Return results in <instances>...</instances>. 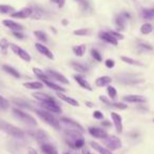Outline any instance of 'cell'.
Masks as SVG:
<instances>
[{
	"label": "cell",
	"mask_w": 154,
	"mask_h": 154,
	"mask_svg": "<svg viewBox=\"0 0 154 154\" xmlns=\"http://www.w3.org/2000/svg\"><path fill=\"white\" fill-rule=\"evenodd\" d=\"M66 141L72 149H82L85 146V138L82 133L77 130H66Z\"/></svg>",
	"instance_id": "obj_1"
},
{
	"label": "cell",
	"mask_w": 154,
	"mask_h": 154,
	"mask_svg": "<svg viewBox=\"0 0 154 154\" xmlns=\"http://www.w3.org/2000/svg\"><path fill=\"white\" fill-rule=\"evenodd\" d=\"M0 130H2L7 134L16 137V138H23L24 136L23 131L20 130L17 127L13 126V125H10L9 122H5V120H0Z\"/></svg>",
	"instance_id": "obj_2"
},
{
	"label": "cell",
	"mask_w": 154,
	"mask_h": 154,
	"mask_svg": "<svg viewBox=\"0 0 154 154\" xmlns=\"http://www.w3.org/2000/svg\"><path fill=\"white\" fill-rule=\"evenodd\" d=\"M36 114L41 118V119L45 120L47 124H49L50 126H52L55 129H59L60 125H59V120L55 117L52 113L48 111H42V110H36Z\"/></svg>",
	"instance_id": "obj_3"
},
{
	"label": "cell",
	"mask_w": 154,
	"mask_h": 154,
	"mask_svg": "<svg viewBox=\"0 0 154 154\" xmlns=\"http://www.w3.org/2000/svg\"><path fill=\"white\" fill-rule=\"evenodd\" d=\"M13 113L18 119H20L21 122H26L28 124L29 126H32V127H36L37 126V122L33 116H31L30 114L26 113V112L21 111L19 109H13Z\"/></svg>",
	"instance_id": "obj_4"
},
{
	"label": "cell",
	"mask_w": 154,
	"mask_h": 154,
	"mask_svg": "<svg viewBox=\"0 0 154 154\" xmlns=\"http://www.w3.org/2000/svg\"><path fill=\"white\" fill-rule=\"evenodd\" d=\"M103 143H105L106 147H107L109 150H111V151L120 149L122 146V140H120L118 137L114 136V135H111V136L108 135L106 138H103Z\"/></svg>",
	"instance_id": "obj_5"
},
{
	"label": "cell",
	"mask_w": 154,
	"mask_h": 154,
	"mask_svg": "<svg viewBox=\"0 0 154 154\" xmlns=\"http://www.w3.org/2000/svg\"><path fill=\"white\" fill-rule=\"evenodd\" d=\"M10 47H11L12 51H13L17 56H19L22 60H24V61H26V62L31 61V56L26 51H24L23 49H21L20 47L16 45L15 43H11V45H10Z\"/></svg>",
	"instance_id": "obj_6"
},
{
	"label": "cell",
	"mask_w": 154,
	"mask_h": 154,
	"mask_svg": "<svg viewBox=\"0 0 154 154\" xmlns=\"http://www.w3.org/2000/svg\"><path fill=\"white\" fill-rule=\"evenodd\" d=\"M60 122H61L63 125H66V127H69V129H71V130H77V131H79V132L84 133L85 130H84V128H82V125H79L77 122L71 119V118L62 117L61 119H60Z\"/></svg>",
	"instance_id": "obj_7"
},
{
	"label": "cell",
	"mask_w": 154,
	"mask_h": 154,
	"mask_svg": "<svg viewBox=\"0 0 154 154\" xmlns=\"http://www.w3.org/2000/svg\"><path fill=\"white\" fill-rule=\"evenodd\" d=\"M33 13V8H24V9L20 10V11L14 12V13L11 14L12 18H18V19H26V18H29L32 16Z\"/></svg>",
	"instance_id": "obj_8"
},
{
	"label": "cell",
	"mask_w": 154,
	"mask_h": 154,
	"mask_svg": "<svg viewBox=\"0 0 154 154\" xmlns=\"http://www.w3.org/2000/svg\"><path fill=\"white\" fill-rule=\"evenodd\" d=\"M45 73H47V74L49 75L50 77H51L52 79L57 80V82H62V84H64V85H69V84H70V82H69V79H66V76H63V75L60 74V73L56 72V71H54V70H47V71H45Z\"/></svg>",
	"instance_id": "obj_9"
},
{
	"label": "cell",
	"mask_w": 154,
	"mask_h": 154,
	"mask_svg": "<svg viewBox=\"0 0 154 154\" xmlns=\"http://www.w3.org/2000/svg\"><path fill=\"white\" fill-rule=\"evenodd\" d=\"M41 107L45 110L53 113H61V109L58 106V103H52V101H41Z\"/></svg>",
	"instance_id": "obj_10"
},
{
	"label": "cell",
	"mask_w": 154,
	"mask_h": 154,
	"mask_svg": "<svg viewBox=\"0 0 154 154\" xmlns=\"http://www.w3.org/2000/svg\"><path fill=\"white\" fill-rule=\"evenodd\" d=\"M99 100H101L103 103H105L106 105L109 106V107L115 108V109L125 110V109L128 108V105H125V103H112V101H110L108 98H106L105 96H99Z\"/></svg>",
	"instance_id": "obj_11"
},
{
	"label": "cell",
	"mask_w": 154,
	"mask_h": 154,
	"mask_svg": "<svg viewBox=\"0 0 154 154\" xmlns=\"http://www.w3.org/2000/svg\"><path fill=\"white\" fill-rule=\"evenodd\" d=\"M89 133H90L92 136L96 137V138H100V139H103L108 136V133L106 132L105 130L99 129V128H94V127L89 128Z\"/></svg>",
	"instance_id": "obj_12"
},
{
	"label": "cell",
	"mask_w": 154,
	"mask_h": 154,
	"mask_svg": "<svg viewBox=\"0 0 154 154\" xmlns=\"http://www.w3.org/2000/svg\"><path fill=\"white\" fill-rule=\"evenodd\" d=\"M98 36H99V38H100L101 40L106 41V42H108V43H111V45H118V40L114 38V37L112 36L109 32H100Z\"/></svg>",
	"instance_id": "obj_13"
},
{
	"label": "cell",
	"mask_w": 154,
	"mask_h": 154,
	"mask_svg": "<svg viewBox=\"0 0 154 154\" xmlns=\"http://www.w3.org/2000/svg\"><path fill=\"white\" fill-rule=\"evenodd\" d=\"M2 24L7 28H9L10 30L12 31H22L23 30V26H21L20 23L18 22H15L13 20H10V19H5L2 21Z\"/></svg>",
	"instance_id": "obj_14"
},
{
	"label": "cell",
	"mask_w": 154,
	"mask_h": 154,
	"mask_svg": "<svg viewBox=\"0 0 154 154\" xmlns=\"http://www.w3.org/2000/svg\"><path fill=\"white\" fill-rule=\"evenodd\" d=\"M124 100L127 103H145L147 101L146 97L141 95H128L124 97Z\"/></svg>",
	"instance_id": "obj_15"
},
{
	"label": "cell",
	"mask_w": 154,
	"mask_h": 154,
	"mask_svg": "<svg viewBox=\"0 0 154 154\" xmlns=\"http://www.w3.org/2000/svg\"><path fill=\"white\" fill-rule=\"evenodd\" d=\"M111 117H112V119H113L114 125H115L116 131H117L118 133H122V116H120L119 114L113 112V113H111Z\"/></svg>",
	"instance_id": "obj_16"
},
{
	"label": "cell",
	"mask_w": 154,
	"mask_h": 154,
	"mask_svg": "<svg viewBox=\"0 0 154 154\" xmlns=\"http://www.w3.org/2000/svg\"><path fill=\"white\" fill-rule=\"evenodd\" d=\"M35 47H36V49L38 50V52L40 54H42V55H45V57H48L49 59H54V55L53 53H52L51 51H50L49 49H48L45 45H41V43H35Z\"/></svg>",
	"instance_id": "obj_17"
},
{
	"label": "cell",
	"mask_w": 154,
	"mask_h": 154,
	"mask_svg": "<svg viewBox=\"0 0 154 154\" xmlns=\"http://www.w3.org/2000/svg\"><path fill=\"white\" fill-rule=\"evenodd\" d=\"M74 79L76 80L77 84L79 85V86L82 87V88L86 89V90H88V91H92V88H91L90 84H89V82H87V80L85 79V78L82 76H80V75H75V76H74Z\"/></svg>",
	"instance_id": "obj_18"
},
{
	"label": "cell",
	"mask_w": 154,
	"mask_h": 154,
	"mask_svg": "<svg viewBox=\"0 0 154 154\" xmlns=\"http://www.w3.org/2000/svg\"><path fill=\"white\" fill-rule=\"evenodd\" d=\"M30 134L32 135L34 138H36L37 140L39 141H42V140H45V139H48V134L45 132V131L42 130H34V131H31Z\"/></svg>",
	"instance_id": "obj_19"
},
{
	"label": "cell",
	"mask_w": 154,
	"mask_h": 154,
	"mask_svg": "<svg viewBox=\"0 0 154 154\" xmlns=\"http://www.w3.org/2000/svg\"><path fill=\"white\" fill-rule=\"evenodd\" d=\"M33 96L36 99H38L39 101H52V103H57L55 99L52 96H49L48 94H45V93H40V92H36L33 94Z\"/></svg>",
	"instance_id": "obj_20"
},
{
	"label": "cell",
	"mask_w": 154,
	"mask_h": 154,
	"mask_svg": "<svg viewBox=\"0 0 154 154\" xmlns=\"http://www.w3.org/2000/svg\"><path fill=\"white\" fill-rule=\"evenodd\" d=\"M40 149L43 154H58L56 148L50 143H42L40 146Z\"/></svg>",
	"instance_id": "obj_21"
},
{
	"label": "cell",
	"mask_w": 154,
	"mask_h": 154,
	"mask_svg": "<svg viewBox=\"0 0 154 154\" xmlns=\"http://www.w3.org/2000/svg\"><path fill=\"white\" fill-rule=\"evenodd\" d=\"M57 96L59 97L60 99H62L63 101H66V103H68L69 105L73 106V107H78L79 106V103H78V101L75 100V99L71 98V97L66 96V95L62 94V92H57Z\"/></svg>",
	"instance_id": "obj_22"
},
{
	"label": "cell",
	"mask_w": 154,
	"mask_h": 154,
	"mask_svg": "<svg viewBox=\"0 0 154 154\" xmlns=\"http://www.w3.org/2000/svg\"><path fill=\"white\" fill-rule=\"evenodd\" d=\"M112 82V78L109 76H101V77H98L96 80H95V85L97 87H105V86H108L109 84Z\"/></svg>",
	"instance_id": "obj_23"
},
{
	"label": "cell",
	"mask_w": 154,
	"mask_h": 154,
	"mask_svg": "<svg viewBox=\"0 0 154 154\" xmlns=\"http://www.w3.org/2000/svg\"><path fill=\"white\" fill-rule=\"evenodd\" d=\"M90 145H91V147L94 148V149L96 150V151L98 152V153H100V154H113L111 151H110L109 149H106V148L101 147V146L99 145V143H95V141H91Z\"/></svg>",
	"instance_id": "obj_24"
},
{
	"label": "cell",
	"mask_w": 154,
	"mask_h": 154,
	"mask_svg": "<svg viewBox=\"0 0 154 154\" xmlns=\"http://www.w3.org/2000/svg\"><path fill=\"white\" fill-rule=\"evenodd\" d=\"M23 86L26 89H30V90H40L43 88V84L39 82H24Z\"/></svg>",
	"instance_id": "obj_25"
},
{
	"label": "cell",
	"mask_w": 154,
	"mask_h": 154,
	"mask_svg": "<svg viewBox=\"0 0 154 154\" xmlns=\"http://www.w3.org/2000/svg\"><path fill=\"white\" fill-rule=\"evenodd\" d=\"M126 21H127V19L122 15V14H120V15H118V16H116L115 23H116V26H117L118 31H124L125 30V26H126Z\"/></svg>",
	"instance_id": "obj_26"
},
{
	"label": "cell",
	"mask_w": 154,
	"mask_h": 154,
	"mask_svg": "<svg viewBox=\"0 0 154 154\" xmlns=\"http://www.w3.org/2000/svg\"><path fill=\"white\" fill-rule=\"evenodd\" d=\"M43 15H45V11H43L41 8L39 7H35L33 8V13H32V16H31V18L32 19H41V18L43 17Z\"/></svg>",
	"instance_id": "obj_27"
},
{
	"label": "cell",
	"mask_w": 154,
	"mask_h": 154,
	"mask_svg": "<svg viewBox=\"0 0 154 154\" xmlns=\"http://www.w3.org/2000/svg\"><path fill=\"white\" fill-rule=\"evenodd\" d=\"M3 71H5V73H8V74L12 75L13 77H15V78H19L20 77V74L19 72H18L17 70H15V69L13 68V66H8V64H5V66H2Z\"/></svg>",
	"instance_id": "obj_28"
},
{
	"label": "cell",
	"mask_w": 154,
	"mask_h": 154,
	"mask_svg": "<svg viewBox=\"0 0 154 154\" xmlns=\"http://www.w3.org/2000/svg\"><path fill=\"white\" fill-rule=\"evenodd\" d=\"M86 50H87L86 45H76V47L73 48V52H74L75 55L78 56V57H82V56H84V54L86 53Z\"/></svg>",
	"instance_id": "obj_29"
},
{
	"label": "cell",
	"mask_w": 154,
	"mask_h": 154,
	"mask_svg": "<svg viewBox=\"0 0 154 154\" xmlns=\"http://www.w3.org/2000/svg\"><path fill=\"white\" fill-rule=\"evenodd\" d=\"M141 15L147 20L154 19V8L153 9H143L141 11Z\"/></svg>",
	"instance_id": "obj_30"
},
{
	"label": "cell",
	"mask_w": 154,
	"mask_h": 154,
	"mask_svg": "<svg viewBox=\"0 0 154 154\" xmlns=\"http://www.w3.org/2000/svg\"><path fill=\"white\" fill-rule=\"evenodd\" d=\"M33 72H34V74L36 75L37 77H38L39 79H41L42 82H45V80H50V78L47 76V75L43 73V71H41L40 69L38 68H34L33 69Z\"/></svg>",
	"instance_id": "obj_31"
},
{
	"label": "cell",
	"mask_w": 154,
	"mask_h": 154,
	"mask_svg": "<svg viewBox=\"0 0 154 154\" xmlns=\"http://www.w3.org/2000/svg\"><path fill=\"white\" fill-rule=\"evenodd\" d=\"M153 31V26L151 23H143L140 26V33L143 35H148Z\"/></svg>",
	"instance_id": "obj_32"
},
{
	"label": "cell",
	"mask_w": 154,
	"mask_h": 154,
	"mask_svg": "<svg viewBox=\"0 0 154 154\" xmlns=\"http://www.w3.org/2000/svg\"><path fill=\"white\" fill-rule=\"evenodd\" d=\"M45 85H47L49 88H51V89H53V90H55V91H57V92H64L66 91V89L64 88H61V87H59V86H57L56 84H54V82H52L51 80H45V82H43Z\"/></svg>",
	"instance_id": "obj_33"
},
{
	"label": "cell",
	"mask_w": 154,
	"mask_h": 154,
	"mask_svg": "<svg viewBox=\"0 0 154 154\" xmlns=\"http://www.w3.org/2000/svg\"><path fill=\"white\" fill-rule=\"evenodd\" d=\"M14 8L8 5H0V14H12L14 13Z\"/></svg>",
	"instance_id": "obj_34"
},
{
	"label": "cell",
	"mask_w": 154,
	"mask_h": 154,
	"mask_svg": "<svg viewBox=\"0 0 154 154\" xmlns=\"http://www.w3.org/2000/svg\"><path fill=\"white\" fill-rule=\"evenodd\" d=\"M74 1H76V2L79 5L82 12H87L90 9V2H89L88 0H74Z\"/></svg>",
	"instance_id": "obj_35"
},
{
	"label": "cell",
	"mask_w": 154,
	"mask_h": 154,
	"mask_svg": "<svg viewBox=\"0 0 154 154\" xmlns=\"http://www.w3.org/2000/svg\"><path fill=\"white\" fill-rule=\"evenodd\" d=\"M34 35L36 36V38L38 40L42 41V42H47L48 41V35L47 33H45L43 31H35Z\"/></svg>",
	"instance_id": "obj_36"
},
{
	"label": "cell",
	"mask_w": 154,
	"mask_h": 154,
	"mask_svg": "<svg viewBox=\"0 0 154 154\" xmlns=\"http://www.w3.org/2000/svg\"><path fill=\"white\" fill-rule=\"evenodd\" d=\"M122 60L124 62H126V63H128V64H132V66H143V63H141V62L132 59V58H130V57H126V56H122Z\"/></svg>",
	"instance_id": "obj_37"
},
{
	"label": "cell",
	"mask_w": 154,
	"mask_h": 154,
	"mask_svg": "<svg viewBox=\"0 0 154 154\" xmlns=\"http://www.w3.org/2000/svg\"><path fill=\"white\" fill-rule=\"evenodd\" d=\"M71 64H72L73 69H74L75 71H77V72H79V73H85V72H87V70H88L85 66H82V64H80V63H76V62H74V61H73Z\"/></svg>",
	"instance_id": "obj_38"
},
{
	"label": "cell",
	"mask_w": 154,
	"mask_h": 154,
	"mask_svg": "<svg viewBox=\"0 0 154 154\" xmlns=\"http://www.w3.org/2000/svg\"><path fill=\"white\" fill-rule=\"evenodd\" d=\"M107 92H108V94H109L110 98H112V99H115V98H116V95H117V92H116V89L114 88V87L108 86Z\"/></svg>",
	"instance_id": "obj_39"
},
{
	"label": "cell",
	"mask_w": 154,
	"mask_h": 154,
	"mask_svg": "<svg viewBox=\"0 0 154 154\" xmlns=\"http://www.w3.org/2000/svg\"><path fill=\"white\" fill-rule=\"evenodd\" d=\"M90 33V30L89 29H79V30H75L73 32L74 35H77V36H86Z\"/></svg>",
	"instance_id": "obj_40"
},
{
	"label": "cell",
	"mask_w": 154,
	"mask_h": 154,
	"mask_svg": "<svg viewBox=\"0 0 154 154\" xmlns=\"http://www.w3.org/2000/svg\"><path fill=\"white\" fill-rule=\"evenodd\" d=\"M13 101L16 103V105H18L19 107H21V108H26V109H29V108H30V106L28 105V103H26V101L22 100V99H20V98H18V99L14 98Z\"/></svg>",
	"instance_id": "obj_41"
},
{
	"label": "cell",
	"mask_w": 154,
	"mask_h": 154,
	"mask_svg": "<svg viewBox=\"0 0 154 154\" xmlns=\"http://www.w3.org/2000/svg\"><path fill=\"white\" fill-rule=\"evenodd\" d=\"M91 55H92V57L94 58L95 60H97V61H101V60H103V57H101L100 53H99L97 50H95V49L91 50Z\"/></svg>",
	"instance_id": "obj_42"
},
{
	"label": "cell",
	"mask_w": 154,
	"mask_h": 154,
	"mask_svg": "<svg viewBox=\"0 0 154 154\" xmlns=\"http://www.w3.org/2000/svg\"><path fill=\"white\" fill-rule=\"evenodd\" d=\"M110 34L112 35V36L114 37L115 39H117V40H122V39L125 38L124 37V35L122 34V33H119V32H116V31H110Z\"/></svg>",
	"instance_id": "obj_43"
},
{
	"label": "cell",
	"mask_w": 154,
	"mask_h": 154,
	"mask_svg": "<svg viewBox=\"0 0 154 154\" xmlns=\"http://www.w3.org/2000/svg\"><path fill=\"white\" fill-rule=\"evenodd\" d=\"M9 47H10V42L7 40V39H5V38L0 39V48H1L3 51H5V50H7Z\"/></svg>",
	"instance_id": "obj_44"
},
{
	"label": "cell",
	"mask_w": 154,
	"mask_h": 154,
	"mask_svg": "<svg viewBox=\"0 0 154 154\" xmlns=\"http://www.w3.org/2000/svg\"><path fill=\"white\" fill-rule=\"evenodd\" d=\"M9 107V101L5 98H3L2 96H0V108L1 109H7Z\"/></svg>",
	"instance_id": "obj_45"
},
{
	"label": "cell",
	"mask_w": 154,
	"mask_h": 154,
	"mask_svg": "<svg viewBox=\"0 0 154 154\" xmlns=\"http://www.w3.org/2000/svg\"><path fill=\"white\" fill-rule=\"evenodd\" d=\"M52 3H55V5H57V7L59 8V9H61V8L64 7V3H66V0H50Z\"/></svg>",
	"instance_id": "obj_46"
},
{
	"label": "cell",
	"mask_w": 154,
	"mask_h": 154,
	"mask_svg": "<svg viewBox=\"0 0 154 154\" xmlns=\"http://www.w3.org/2000/svg\"><path fill=\"white\" fill-rule=\"evenodd\" d=\"M138 47L141 48V49H143V50H149V51L153 50V47H152L151 45H149V43H147V42H140L138 45Z\"/></svg>",
	"instance_id": "obj_47"
},
{
	"label": "cell",
	"mask_w": 154,
	"mask_h": 154,
	"mask_svg": "<svg viewBox=\"0 0 154 154\" xmlns=\"http://www.w3.org/2000/svg\"><path fill=\"white\" fill-rule=\"evenodd\" d=\"M93 116H94V118H96V119H103V112L98 111V110L94 111V113H93Z\"/></svg>",
	"instance_id": "obj_48"
},
{
	"label": "cell",
	"mask_w": 154,
	"mask_h": 154,
	"mask_svg": "<svg viewBox=\"0 0 154 154\" xmlns=\"http://www.w3.org/2000/svg\"><path fill=\"white\" fill-rule=\"evenodd\" d=\"M105 64H106V66H107V68L112 69V68H114V66H115V62H114L113 59H107V60H106V62H105Z\"/></svg>",
	"instance_id": "obj_49"
},
{
	"label": "cell",
	"mask_w": 154,
	"mask_h": 154,
	"mask_svg": "<svg viewBox=\"0 0 154 154\" xmlns=\"http://www.w3.org/2000/svg\"><path fill=\"white\" fill-rule=\"evenodd\" d=\"M13 35L18 39H23L24 38V35L22 33H20V31H13Z\"/></svg>",
	"instance_id": "obj_50"
},
{
	"label": "cell",
	"mask_w": 154,
	"mask_h": 154,
	"mask_svg": "<svg viewBox=\"0 0 154 154\" xmlns=\"http://www.w3.org/2000/svg\"><path fill=\"white\" fill-rule=\"evenodd\" d=\"M122 15L124 16V17L126 18L127 20H128V19H131V14H130V13H127V12H122Z\"/></svg>",
	"instance_id": "obj_51"
},
{
	"label": "cell",
	"mask_w": 154,
	"mask_h": 154,
	"mask_svg": "<svg viewBox=\"0 0 154 154\" xmlns=\"http://www.w3.org/2000/svg\"><path fill=\"white\" fill-rule=\"evenodd\" d=\"M82 154H93V153H91L90 151H89V149L87 147H82Z\"/></svg>",
	"instance_id": "obj_52"
},
{
	"label": "cell",
	"mask_w": 154,
	"mask_h": 154,
	"mask_svg": "<svg viewBox=\"0 0 154 154\" xmlns=\"http://www.w3.org/2000/svg\"><path fill=\"white\" fill-rule=\"evenodd\" d=\"M29 154H37V152L33 148H29Z\"/></svg>",
	"instance_id": "obj_53"
},
{
	"label": "cell",
	"mask_w": 154,
	"mask_h": 154,
	"mask_svg": "<svg viewBox=\"0 0 154 154\" xmlns=\"http://www.w3.org/2000/svg\"><path fill=\"white\" fill-rule=\"evenodd\" d=\"M103 126H107V127L111 126V124H110L109 122H107V120H105V122H103Z\"/></svg>",
	"instance_id": "obj_54"
},
{
	"label": "cell",
	"mask_w": 154,
	"mask_h": 154,
	"mask_svg": "<svg viewBox=\"0 0 154 154\" xmlns=\"http://www.w3.org/2000/svg\"><path fill=\"white\" fill-rule=\"evenodd\" d=\"M86 103V105H87V106H88V107H89V108H92V107H93L92 103H90V101H86V103Z\"/></svg>",
	"instance_id": "obj_55"
},
{
	"label": "cell",
	"mask_w": 154,
	"mask_h": 154,
	"mask_svg": "<svg viewBox=\"0 0 154 154\" xmlns=\"http://www.w3.org/2000/svg\"><path fill=\"white\" fill-rule=\"evenodd\" d=\"M68 23H69V21L66 19H63L62 20V24H63V26H68Z\"/></svg>",
	"instance_id": "obj_56"
},
{
	"label": "cell",
	"mask_w": 154,
	"mask_h": 154,
	"mask_svg": "<svg viewBox=\"0 0 154 154\" xmlns=\"http://www.w3.org/2000/svg\"><path fill=\"white\" fill-rule=\"evenodd\" d=\"M63 154H71V153H68V152H66V153H63Z\"/></svg>",
	"instance_id": "obj_57"
},
{
	"label": "cell",
	"mask_w": 154,
	"mask_h": 154,
	"mask_svg": "<svg viewBox=\"0 0 154 154\" xmlns=\"http://www.w3.org/2000/svg\"><path fill=\"white\" fill-rule=\"evenodd\" d=\"M153 122H154V118H153Z\"/></svg>",
	"instance_id": "obj_58"
}]
</instances>
